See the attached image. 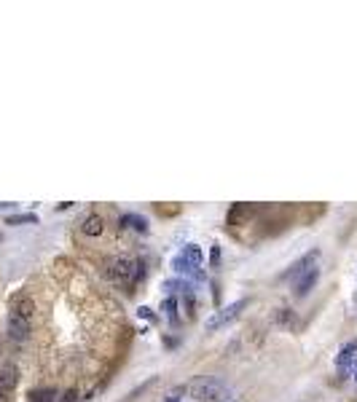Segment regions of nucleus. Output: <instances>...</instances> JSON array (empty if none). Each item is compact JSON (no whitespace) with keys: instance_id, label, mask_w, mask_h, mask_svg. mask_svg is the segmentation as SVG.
Listing matches in <instances>:
<instances>
[{"instance_id":"nucleus-15","label":"nucleus","mask_w":357,"mask_h":402,"mask_svg":"<svg viewBox=\"0 0 357 402\" xmlns=\"http://www.w3.org/2000/svg\"><path fill=\"white\" fill-rule=\"evenodd\" d=\"M177 306H180V300H177L175 295H170V298L164 300V306H161V311H166V319H170L172 325H180V316H177Z\"/></svg>"},{"instance_id":"nucleus-22","label":"nucleus","mask_w":357,"mask_h":402,"mask_svg":"<svg viewBox=\"0 0 357 402\" xmlns=\"http://www.w3.org/2000/svg\"><path fill=\"white\" fill-rule=\"evenodd\" d=\"M137 314H140V316H145V319H151V322H156V316H153V311L148 309V306H140Z\"/></svg>"},{"instance_id":"nucleus-17","label":"nucleus","mask_w":357,"mask_h":402,"mask_svg":"<svg viewBox=\"0 0 357 402\" xmlns=\"http://www.w3.org/2000/svg\"><path fill=\"white\" fill-rule=\"evenodd\" d=\"M38 223V215H32V212H27V215H11L6 217V226H35Z\"/></svg>"},{"instance_id":"nucleus-18","label":"nucleus","mask_w":357,"mask_h":402,"mask_svg":"<svg viewBox=\"0 0 357 402\" xmlns=\"http://www.w3.org/2000/svg\"><path fill=\"white\" fill-rule=\"evenodd\" d=\"M78 399H81V392H78L76 386H70V389H65V392L59 394L57 402H78Z\"/></svg>"},{"instance_id":"nucleus-21","label":"nucleus","mask_w":357,"mask_h":402,"mask_svg":"<svg viewBox=\"0 0 357 402\" xmlns=\"http://www.w3.org/2000/svg\"><path fill=\"white\" fill-rule=\"evenodd\" d=\"M142 279H145V263L137 260V266H135V282H132V285H137V282H142Z\"/></svg>"},{"instance_id":"nucleus-7","label":"nucleus","mask_w":357,"mask_h":402,"mask_svg":"<svg viewBox=\"0 0 357 402\" xmlns=\"http://www.w3.org/2000/svg\"><path fill=\"white\" fill-rule=\"evenodd\" d=\"M317 282H320V268L312 266V268L306 271V274L298 276V282H295V287H293V290H295V298H306V295L314 290Z\"/></svg>"},{"instance_id":"nucleus-2","label":"nucleus","mask_w":357,"mask_h":402,"mask_svg":"<svg viewBox=\"0 0 357 402\" xmlns=\"http://www.w3.org/2000/svg\"><path fill=\"white\" fill-rule=\"evenodd\" d=\"M201 260H204L201 247L199 244H185L183 252L172 260V268L177 271V274H196V271L201 268Z\"/></svg>"},{"instance_id":"nucleus-20","label":"nucleus","mask_w":357,"mask_h":402,"mask_svg":"<svg viewBox=\"0 0 357 402\" xmlns=\"http://www.w3.org/2000/svg\"><path fill=\"white\" fill-rule=\"evenodd\" d=\"M218 266H220V247L215 244L210 250V268H218Z\"/></svg>"},{"instance_id":"nucleus-23","label":"nucleus","mask_w":357,"mask_h":402,"mask_svg":"<svg viewBox=\"0 0 357 402\" xmlns=\"http://www.w3.org/2000/svg\"><path fill=\"white\" fill-rule=\"evenodd\" d=\"M70 207H73V201H62V204H59L57 209H59V212H62V209H70Z\"/></svg>"},{"instance_id":"nucleus-14","label":"nucleus","mask_w":357,"mask_h":402,"mask_svg":"<svg viewBox=\"0 0 357 402\" xmlns=\"http://www.w3.org/2000/svg\"><path fill=\"white\" fill-rule=\"evenodd\" d=\"M180 306H183V311L188 319H194L196 316V298H194V290L191 285H183V298H180Z\"/></svg>"},{"instance_id":"nucleus-8","label":"nucleus","mask_w":357,"mask_h":402,"mask_svg":"<svg viewBox=\"0 0 357 402\" xmlns=\"http://www.w3.org/2000/svg\"><path fill=\"white\" fill-rule=\"evenodd\" d=\"M317 257H320V250H309V252L298 260V263H293V266H290V271H285L282 279H298L301 274H306V271L317 263Z\"/></svg>"},{"instance_id":"nucleus-19","label":"nucleus","mask_w":357,"mask_h":402,"mask_svg":"<svg viewBox=\"0 0 357 402\" xmlns=\"http://www.w3.org/2000/svg\"><path fill=\"white\" fill-rule=\"evenodd\" d=\"M153 209H156L161 217H172V215H177V212H180V207H177V204H175V207H161V204H153Z\"/></svg>"},{"instance_id":"nucleus-5","label":"nucleus","mask_w":357,"mask_h":402,"mask_svg":"<svg viewBox=\"0 0 357 402\" xmlns=\"http://www.w3.org/2000/svg\"><path fill=\"white\" fill-rule=\"evenodd\" d=\"M30 333H32V327H30L27 319H22V316H16V314H8V338H11V340H16V344H25V340L30 338Z\"/></svg>"},{"instance_id":"nucleus-4","label":"nucleus","mask_w":357,"mask_h":402,"mask_svg":"<svg viewBox=\"0 0 357 402\" xmlns=\"http://www.w3.org/2000/svg\"><path fill=\"white\" fill-rule=\"evenodd\" d=\"M250 306V300L247 298H239V300H234V303H229L226 309H220V311H215L210 319H207V330H218V327H226V325H231L234 319H239V314Z\"/></svg>"},{"instance_id":"nucleus-11","label":"nucleus","mask_w":357,"mask_h":402,"mask_svg":"<svg viewBox=\"0 0 357 402\" xmlns=\"http://www.w3.org/2000/svg\"><path fill=\"white\" fill-rule=\"evenodd\" d=\"M118 228L121 231H135V233H148V220L140 215H121L118 217Z\"/></svg>"},{"instance_id":"nucleus-9","label":"nucleus","mask_w":357,"mask_h":402,"mask_svg":"<svg viewBox=\"0 0 357 402\" xmlns=\"http://www.w3.org/2000/svg\"><path fill=\"white\" fill-rule=\"evenodd\" d=\"M105 231V220L100 212H91V215H86L81 220V233L83 236H89V239H97V236H102Z\"/></svg>"},{"instance_id":"nucleus-24","label":"nucleus","mask_w":357,"mask_h":402,"mask_svg":"<svg viewBox=\"0 0 357 402\" xmlns=\"http://www.w3.org/2000/svg\"><path fill=\"white\" fill-rule=\"evenodd\" d=\"M0 402H11V397H8L6 392H0Z\"/></svg>"},{"instance_id":"nucleus-26","label":"nucleus","mask_w":357,"mask_h":402,"mask_svg":"<svg viewBox=\"0 0 357 402\" xmlns=\"http://www.w3.org/2000/svg\"><path fill=\"white\" fill-rule=\"evenodd\" d=\"M354 378H357V375H354Z\"/></svg>"},{"instance_id":"nucleus-12","label":"nucleus","mask_w":357,"mask_h":402,"mask_svg":"<svg viewBox=\"0 0 357 402\" xmlns=\"http://www.w3.org/2000/svg\"><path fill=\"white\" fill-rule=\"evenodd\" d=\"M274 325H279L285 330H293L295 325H298V316H295L293 309H277L274 311Z\"/></svg>"},{"instance_id":"nucleus-1","label":"nucleus","mask_w":357,"mask_h":402,"mask_svg":"<svg viewBox=\"0 0 357 402\" xmlns=\"http://www.w3.org/2000/svg\"><path fill=\"white\" fill-rule=\"evenodd\" d=\"M188 394L199 402H229L231 397V392L218 378H196V381L188 384Z\"/></svg>"},{"instance_id":"nucleus-3","label":"nucleus","mask_w":357,"mask_h":402,"mask_svg":"<svg viewBox=\"0 0 357 402\" xmlns=\"http://www.w3.org/2000/svg\"><path fill=\"white\" fill-rule=\"evenodd\" d=\"M135 266H137V260L132 257H113L110 263H108V276L110 282H116V285H132L135 282Z\"/></svg>"},{"instance_id":"nucleus-16","label":"nucleus","mask_w":357,"mask_h":402,"mask_svg":"<svg viewBox=\"0 0 357 402\" xmlns=\"http://www.w3.org/2000/svg\"><path fill=\"white\" fill-rule=\"evenodd\" d=\"M354 351H357V340H352V344H347V346L339 351V357H336L339 368H347V365L352 362V357H354Z\"/></svg>"},{"instance_id":"nucleus-6","label":"nucleus","mask_w":357,"mask_h":402,"mask_svg":"<svg viewBox=\"0 0 357 402\" xmlns=\"http://www.w3.org/2000/svg\"><path fill=\"white\" fill-rule=\"evenodd\" d=\"M19 386V368L14 362H3L0 365V392H14Z\"/></svg>"},{"instance_id":"nucleus-13","label":"nucleus","mask_w":357,"mask_h":402,"mask_svg":"<svg viewBox=\"0 0 357 402\" xmlns=\"http://www.w3.org/2000/svg\"><path fill=\"white\" fill-rule=\"evenodd\" d=\"M57 399H59L57 389L54 386H43V389H32L27 402H57Z\"/></svg>"},{"instance_id":"nucleus-10","label":"nucleus","mask_w":357,"mask_h":402,"mask_svg":"<svg viewBox=\"0 0 357 402\" xmlns=\"http://www.w3.org/2000/svg\"><path fill=\"white\" fill-rule=\"evenodd\" d=\"M11 314H16L22 319H27V322H32V316H35V300L27 298V295H19V298L11 300Z\"/></svg>"},{"instance_id":"nucleus-25","label":"nucleus","mask_w":357,"mask_h":402,"mask_svg":"<svg viewBox=\"0 0 357 402\" xmlns=\"http://www.w3.org/2000/svg\"><path fill=\"white\" fill-rule=\"evenodd\" d=\"M164 402H177V399H170V397H164Z\"/></svg>"}]
</instances>
